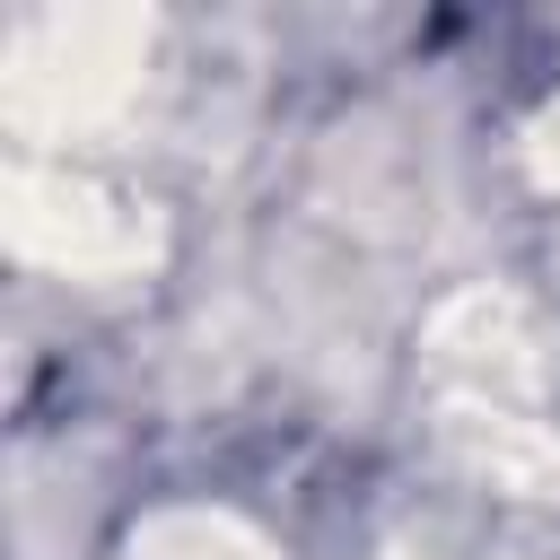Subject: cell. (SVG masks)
Listing matches in <instances>:
<instances>
[{
	"instance_id": "1",
	"label": "cell",
	"mask_w": 560,
	"mask_h": 560,
	"mask_svg": "<svg viewBox=\"0 0 560 560\" xmlns=\"http://www.w3.org/2000/svg\"><path fill=\"white\" fill-rule=\"evenodd\" d=\"M149 61V9L131 0H70L44 9L35 26L9 35L0 61V114L35 140H70V131H105Z\"/></svg>"
},
{
	"instance_id": "2",
	"label": "cell",
	"mask_w": 560,
	"mask_h": 560,
	"mask_svg": "<svg viewBox=\"0 0 560 560\" xmlns=\"http://www.w3.org/2000/svg\"><path fill=\"white\" fill-rule=\"evenodd\" d=\"M0 236L18 262L61 271V280H131L158 262V219L88 175H61V166L0 175Z\"/></svg>"
},
{
	"instance_id": "3",
	"label": "cell",
	"mask_w": 560,
	"mask_h": 560,
	"mask_svg": "<svg viewBox=\"0 0 560 560\" xmlns=\"http://www.w3.org/2000/svg\"><path fill=\"white\" fill-rule=\"evenodd\" d=\"M446 429H455V446H464L490 481L534 490V499H560V438H551V429H534V420H516V411H499V402H455Z\"/></svg>"
},
{
	"instance_id": "4",
	"label": "cell",
	"mask_w": 560,
	"mask_h": 560,
	"mask_svg": "<svg viewBox=\"0 0 560 560\" xmlns=\"http://www.w3.org/2000/svg\"><path fill=\"white\" fill-rule=\"evenodd\" d=\"M122 560H280V551H271L254 525L219 516V508H166V516H149V525L131 534Z\"/></svg>"
},
{
	"instance_id": "5",
	"label": "cell",
	"mask_w": 560,
	"mask_h": 560,
	"mask_svg": "<svg viewBox=\"0 0 560 560\" xmlns=\"http://www.w3.org/2000/svg\"><path fill=\"white\" fill-rule=\"evenodd\" d=\"M534 166H542V175L560 184V105H551V114L534 122Z\"/></svg>"
}]
</instances>
